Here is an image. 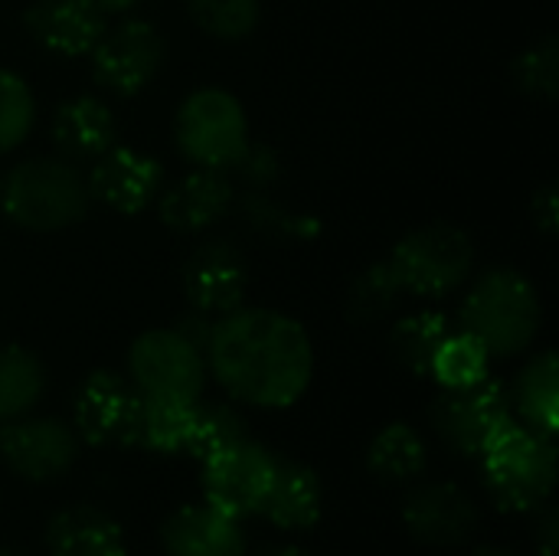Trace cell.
Returning <instances> with one entry per match:
<instances>
[{"label": "cell", "mask_w": 559, "mask_h": 556, "mask_svg": "<svg viewBox=\"0 0 559 556\" xmlns=\"http://www.w3.org/2000/svg\"><path fill=\"white\" fill-rule=\"evenodd\" d=\"M203 357L229 397L262 410L292 406L314 374L308 331L295 318L269 308L239 305L216 318Z\"/></svg>", "instance_id": "6da1fadb"}, {"label": "cell", "mask_w": 559, "mask_h": 556, "mask_svg": "<svg viewBox=\"0 0 559 556\" xmlns=\"http://www.w3.org/2000/svg\"><path fill=\"white\" fill-rule=\"evenodd\" d=\"M88 180L66 157H29L3 177L0 210L23 229L56 233L88 213Z\"/></svg>", "instance_id": "7a4b0ae2"}, {"label": "cell", "mask_w": 559, "mask_h": 556, "mask_svg": "<svg viewBox=\"0 0 559 556\" xmlns=\"http://www.w3.org/2000/svg\"><path fill=\"white\" fill-rule=\"evenodd\" d=\"M537 288L514 269L485 272L462 305V334L475 338L488 351V357L521 354L537 338Z\"/></svg>", "instance_id": "3957f363"}, {"label": "cell", "mask_w": 559, "mask_h": 556, "mask_svg": "<svg viewBox=\"0 0 559 556\" xmlns=\"http://www.w3.org/2000/svg\"><path fill=\"white\" fill-rule=\"evenodd\" d=\"M478 459L488 492L504 511H537L557 485L554 436L531 426H508Z\"/></svg>", "instance_id": "277c9868"}, {"label": "cell", "mask_w": 559, "mask_h": 556, "mask_svg": "<svg viewBox=\"0 0 559 556\" xmlns=\"http://www.w3.org/2000/svg\"><path fill=\"white\" fill-rule=\"evenodd\" d=\"M174 138L197 167L229 170L249 147V121L242 105L223 88H200L177 108Z\"/></svg>", "instance_id": "5b68a950"}, {"label": "cell", "mask_w": 559, "mask_h": 556, "mask_svg": "<svg viewBox=\"0 0 559 556\" xmlns=\"http://www.w3.org/2000/svg\"><path fill=\"white\" fill-rule=\"evenodd\" d=\"M472 239L459 226L432 223L396 242L386 265L393 269L403 292L442 298L455 292L472 272Z\"/></svg>", "instance_id": "8992f818"}, {"label": "cell", "mask_w": 559, "mask_h": 556, "mask_svg": "<svg viewBox=\"0 0 559 556\" xmlns=\"http://www.w3.org/2000/svg\"><path fill=\"white\" fill-rule=\"evenodd\" d=\"M128 374L141 397L197 403L206 383V357L174 328L147 331L128 351Z\"/></svg>", "instance_id": "52a82bcc"}, {"label": "cell", "mask_w": 559, "mask_h": 556, "mask_svg": "<svg viewBox=\"0 0 559 556\" xmlns=\"http://www.w3.org/2000/svg\"><path fill=\"white\" fill-rule=\"evenodd\" d=\"M432 426L462 456H481L508 426H514L511 393L491 377L445 390L432 406Z\"/></svg>", "instance_id": "ba28073f"}, {"label": "cell", "mask_w": 559, "mask_h": 556, "mask_svg": "<svg viewBox=\"0 0 559 556\" xmlns=\"http://www.w3.org/2000/svg\"><path fill=\"white\" fill-rule=\"evenodd\" d=\"M88 52L98 85L115 95H134L157 75L164 62V39L147 20H121L105 26Z\"/></svg>", "instance_id": "9c48e42d"}, {"label": "cell", "mask_w": 559, "mask_h": 556, "mask_svg": "<svg viewBox=\"0 0 559 556\" xmlns=\"http://www.w3.org/2000/svg\"><path fill=\"white\" fill-rule=\"evenodd\" d=\"M272 472H275V456L246 439L203 462L206 505L233 521L259 514L262 498L272 485Z\"/></svg>", "instance_id": "30bf717a"}, {"label": "cell", "mask_w": 559, "mask_h": 556, "mask_svg": "<svg viewBox=\"0 0 559 556\" xmlns=\"http://www.w3.org/2000/svg\"><path fill=\"white\" fill-rule=\"evenodd\" d=\"M141 393L131 380L98 370L75 393V429L92 446H134Z\"/></svg>", "instance_id": "8fae6325"}, {"label": "cell", "mask_w": 559, "mask_h": 556, "mask_svg": "<svg viewBox=\"0 0 559 556\" xmlns=\"http://www.w3.org/2000/svg\"><path fill=\"white\" fill-rule=\"evenodd\" d=\"M75 433L59 419H13L0 426V459L29 482H49L75 462Z\"/></svg>", "instance_id": "7c38bea8"}, {"label": "cell", "mask_w": 559, "mask_h": 556, "mask_svg": "<svg viewBox=\"0 0 559 556\" xmlns=\"http://www.w3.org/2000/svg\"><path fill=\"white\" fill-rule=\"evenodd\" d=\"M246 259L229 242L210 239L193 249L183 265V288L197 311L223 318L246 298Z\"/></svg>", "instance_id": "4fadbf2b"}, {"label": "cell", "mask_w": 559, "mask_h": 556, "mask_svg": "<svg viewBox=\"0 0 559 556\" xmlns=\"http://www.w3.org/2000/svg\"><path fill=\"white\" fill-rule=\"evenodd\" d=\"M403 521L419 544L429 547H459L478 528L475 501L449 482L416 488L403 505Z\"/></svg>", "instance_id": "5bb4252c"}, {"label": "cell", "mask_w": 559, "mask_h": 556, "mask_svg": "<svg viewBox=\"0 0 559 556\" xmlns=\"http://www.w3.org/2000/svg\"><path fill=\"white\" fill-rule=\"evenodd\" d=\"M88 180V193L118 213H138L151 200H157L164 187V167L157 157L141 154L134 147H108L95 157Z\"/></svg>", "instance_id": "9a60e30c"}, {"label": "cell", "mask_w": 559, "mask_h": 556, "mask_svg": "<svg viewBox=\"0 0 559 556\" xmlns=\"http://www.w3.org/2000/svg\"><path fill=\"white\" fill-rule=\"evenodd\" d=\"M233 206V180L223 170L200 167L157 193L160 220L177 233H200Z\"/></svg>", "instance_id": "2e32d148"}, {"label": "cell", "mask_w": 559, "mask_h": 556, "mask_svg": "<svg viewBox=\"0 0 559 556\" xmlns=\"http://www.w3.org/2000/svg\"><path fill=\"white\" fill-rule=\"evenodd\" d=\"M23 23L43 49L59 56H82L102 36L105 13L88 0H36L23 13Z\"/></svg>", "instance_id": "e0dca14e"}, {"label": "cell", "mask_w": 559, "mask_h": 556, "mask_svg": "<svg viewBox=\"0 0 559 556\" xmlns=\"http://www.w3.org/2000/svg\"><path fill=\"white\" fill-rule=\"evenodd\" d=\"M259 514L282 531H305L321 518V482L318 475L295 459L275 456L272 485L262 498Z\"/></svg>", "instance_id": "ac0fdd59"}, {"label": "cell", "mask_w": 559, "mask_h": 556, "mask_svg": "<svg viewBox=\"0 0 559 556\" xmlns=\"http://www.w3.org/2000/svg\"><path fill=\"white\" fill-rule=\"evenodd\" d=\"M115 115L102 98L79 95L56 108L52 141L66 161H95L115 144Z\"/></svg>", "instance_id": "d6986e66"}, {"label": "cell", "mask_w": 559, "mask_h": 556, "mask_svg": "<svg viewBox=\"0 0 559 556\" xmlns=\"http://www.w3.org/2000/svg\"><path fill=\"white\" fill-rule=\"evenodd\" d=\"M164 551L167 556H246L236 521L210 505L180 508L164 524Z\"/></svg>", "instance_id": "ffe728a7"}, {"label": "cell", "mask_w": 559, "mask_h": 556, "mask_svg": "<svg viewBox=\"0 0 559 556\" xmlns=\"http://www.w3.org/2000/svg\"><path fill=\"white\" fill-rule=\"evenodd\" d=\"M49 556H124L121 528L98 508H66L46 524Z\"/></svg>", "instance_id": "44dd1931"}, {"label": "cell", "mask_w": 559, "mask_h": 556, "mask_svg": "<svg viewBox=\"0 0 559 556\" xmlns=\"http://www.w3.org/2000/svg\"><path fill=\"white\" fill-rule=\"evenodd\" d=\"M557 403H559V364L554 351L537 354L518 377L511 406L521 413L524 426L554 436L557 433Z\"/></svg>", "instance_id": "7402d4cb"}, {"label": "cell", "mask_w": 559, "mask_h": 556, "mask_svg": "<svg viewBox=\"0 0 559 556\" xmlns=\"http://www.w3.org/2000/svg\"><path fill=\"white\" fill-rule=\"evenodd\" d=\"M193 416H197V403L141 397L134 446H144L154 452H187Z\"/></svg>", "instance_id": "603a6c76"}, {"label": "cell", "mask_w": 559, "mask_h": 556, "mask_svg": "<svg viewBox=\"0 0 559 556\" xmlns=\"http://www.w3.org/2000/svg\"><path fill=\"white\" fill-rule=\"evenodd\" d=\"M43 387H46V374L36 354L23 347H3L0 351V426L26 416L43 397Z\"/></svg>", "instance_id": "cb8c5ba5"}, {"label": "cell", "mask_w": 559, "mask_h": 556, "mask_svg": "<svg viewBox=\"0 0 559 556\" xmlns=\"http://www.w3.org/2000/svg\"><path fill=\"white\" fill-rule=\"evenodd\" d=\"M367 465L383 482H409L426 469V442L413 426L393 423L370 442Z\"/></svg>", "instance_id": "d4e9b609"}, {"label": "cell", "mask_w": 559, "mask_h": 556, "mask_svg": "<svg viewBox=\"0 0 559 556\" xmlns=\"http://www.w3.org/2000/svg\"><path fill=\"white\" fill-rule=\"evenodd\" d=\"M452 334L445 315L439 311H419V315H409L403 318L396 328H393V354L403 367H409L413 374H429L432 367V357L439 354V347L445 344V338Z\"/></svg>", "instance_id": "484cf974"}, {"label": "cell", "mask_w": 559, "mask_h": 556, "mask_svg": "<svg viewBox=\"0 0 559 556\" xmlns=\"http://www.w3.org/2000/svg\"><path fill=\"white\" fill-rule=\"evenodd\" d=\"M488 364H491L488 351L475 338L459 331V334L445 338V344L432 357L429 374L442 383V390H459V387H472V383L485 380Z\"/></svg>", "instance_id": "4316f807"}, {"label": "cell", "mask_w": 559, "mask_h": 556, "mask_svg": "<svg viewBox=\"0 0 559 556\" xmlns=\"http://www.w3.org/2000/svg\"><path fill=\"white\" fill-rule=\"evenodd\" d=\"M246 419L233 410V406H197L193 416V429H190V442L187 452L197 456L200 462L246 442Z\"/></svg>", "instance_id": "83f0119b"}, {"label": "cell", "mask_w": 559, "mask_h": 556, "mask_svg": "<svg viewBox=\"0 0 559 556\" xmlns=\"http://www.w3.org/2000/svg\"><path fill=\"white\" fill-rule=\"evenodd\" d=\"M193 23L219 39H242L259 23V0H187Z\"/></svg>", "instance_id": "f1b7e54d"}, {"label": "cell", "mask_w": 559, "mask_h": 556, "mask_svg": "<svg viewBox=\"0 0 559 556\" xmlns=\"http://www.w3.org/2000/svg\"><path fill=\"white\" fill-rule=\"evenodd\" d=\"M33 128V92L29 85L10 72L0 69V154L13 151Z\"/></svg>", "instance_id": "f546056e"}, {"label": "cell", "mask_w": 559, "mask_h": 556, "mask_svg": "<svg viewBox=\"0 0 559 556\" xmlns=\"http://www.w3.org/2000/svg\"><path fill=\"white\" fill-rule=\"evenodd\" d=\"M400 292H403V288H400V282H396V275H393V269H390L386 262L370 265V269L354 282V288H350V315H354L357 321L380 318V315H386V311L396 305Z\"/></svg>", "instance_id": "4dcf8cb0"}, {"label": "cell", "mask_w": 559, "mask_h": 556, "mask_svg": "<svg viewBox=\"0 0 559 556\" xmlns=\"http://www.w3.org/2000/svg\"><path fill=\"white\" fill-rule=\"evenodd\" d=\"M514 75L518 82L534 92V95H544V98H554L559 88V46L554 36H547L540 46L527 49L518 66H514Z\"/></svg>", "instance_id": "1f68e13d"}, {"label": "cell", "mask_w": 559, "mask_h": 556, "mask_svg": "<svg viewBox=\"0 0 559 556\" xmlns=\"http://www.w3.org/2000/svg\"><path fill=\"white\" fill-rule=\"evenodd\" d=\"M213 324H216V318L213 315H203V311H190V315H183L180 318V324L174 328L177 334H183L193 347H200V351H206V341H210V334H213Z\"/></svg>", "instance_id": "d6a6232c"}, {"label": "cell", "mask_w": 559, "mask_h": 556, "mask_svg": "<svg viewBox=\"0 0 559 556\" xmlns=\"http://www.w3.org/2000/svg\"><path fill=\"white\" fill-rule=\"evenodd\" d=\"M534 213L547 233H557V193H554V187H544L540 197H534Z\"/></svg>", "instance_id": "836d02e7"}, {"label": "cell", "mask_w": 559, "mask_h": 556, "mask_svg": "<svg viewBox=\"0 0 559 556\" xmlns=\"http://www.w3.org/2000/svg\"><path fill=\"white\" fill-rule=\"evenodd\" d=\"M537 541H540V554L557 556V541H559V518L557 511H547L537 524Z\"/></svg>", "instance_id": "e575fe53"}, {"label": "cell", "mask_w": 559, "mask_h": 556, "mask_svg": "<svg viewBox=\"0 0 559 556\" xmlns=\"http://www.w3.org/2000/svg\"><path fill=\"white\" fill-rule=\"evenodd\" d=\"M95 10H102L105 16H115V13H128L138 0H88Z\"/></svg>", "instance_id": "d590c367"}, {"label": "cell", "mask_w": 559, "mask_h": 556, "mask_svg": "<svg viewBox=\"0 0 559 556\" xmlns=\"http://www.w3.org/2000/svg\"><path fill=\"white\" fill-rule=\"evenodd\" d=\"M255 556H308L305 551H298V547H269V551H262V554Z\"/></svg>", "instance_id": "8d00e7d4"}, {"label": "cell", "mask_w": 559, "mask_h": 556, "mask_svg": "<svg viewBox=\"0 0 559 556\" xmlns=\"http://www.w3.org/2000/svg\"><path fill=\"white\" fill-rule=\"evenodd\" d=\"M472 556H514V554H508V551H501V547H485V551H478V554H472Z\"/></svg>", "instance_id": "74e56055"}, {"label": "cell", "mask_w": 559, "mask_h": 556, "mask_svg": "<svg viewBox=\"0 0 559 556\" xmlns=\"http://www.w3.org/2000/svg\"><path fill=\"white\" fill-rule=\"evenodd\" d=\"M0 193H3V177H0Z\"/></svg>", "instance_id": "f35d334b"}, {"label": "cell", "mask_w": 559, "mask_h": 556, "mask_svg": "<svg viewBox=\"0 0 559 556\" xmlns=\"http://www.w3.org/2000/svg\"><path fill=\"white\" fill-rule=\"evenodd\" d=\"M0 556H3V554H0Z\"/></svg>", "instance_id": "ab89813d"}]
</instances>
